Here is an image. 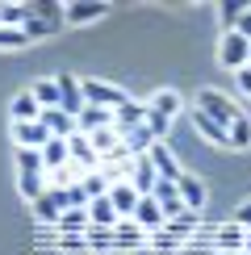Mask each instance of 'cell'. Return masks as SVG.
Segmentation results:
<instances>
[{"label": "cell", "instance_id": "6da1fadb", "mask_svg": "<svg viewBox=\"0 0 251 255\" xmlns=\"http://www.w3.org/2000/svg\"><path fill=\"white\" fill-rule=\"evenodd\" d=\"M197 218H201V214H193V209H184L180 218H167L163 226L155 230L151 239H146V243H151V251H159V255H172V251H180L184 243H188V235L197 230Z\"/></svg>", "mask_w": 251, "mask_h": 255}, {"label": "cell", "instance_id": "7a4b0ae2", "mask_svg": "<svg viewBox=\"0 0 251 255\" xmlns=\"http://www.w3.org/2000/svg\"><path fill=\"white\" fill-rule=\"evenodd\" d=\"M17 188L21 197L34 205V201L46 193V163H42V151H17Z\"/></svg>", "mask_w": 251, "mask_h": 255}, {"label": "cell", "instance_id": "3957f363", "mask_svg": "<svg viewBox=\"0 0 251 255\" xmlns=\"http://www.w3.org/2000/svg\"><path fill=\"white\" fill-rule=\"evenodd\" d=\"M197 109L205 113V118H214L218 126H235V118H239V105L230 101V97H222V92H214V88H201L197 92Z\"/></svg>", "mask_w": 251, "mask_h": 255}, {"label": "cell", "instance_id": "277c9868", "mask_svg": "<svg viewBox=\"0 0 251 255\" xmlns=\"http://www.w3.org/2000/svg\"><path fill=\"white\" fill-rule=\"evenodd\" d=\"M218 59H222V67H230V71H243L247 59H251V42L239 34V29H226L222 42H218Z\"/></svg>", "mask_w": 251, "mask_h": 255}, {"label": "cell", "instance_id": "5b68a950", "mask_svg": "<svg viewBox=\"0 0 251 255\" xmlns=\"http://www.w3.org/2000/svg\"><path fill=\"white\" fill-rule=\"evenodd\" d=\"M84 101L105 109V113H118L130 97H126L122 88H113V84H105V80H84Z\"/></svg>", "mask_w": 251, "mask_h": 255}, {"label": "cell", "instance_id": "8992f818", "mask_svg": "<svg viewBox=\"0 0 251 255\" xmlns=\"http://www.w3.org/2000/svg\"><path fill=\"white\" fill-rule=\"evenodd\" d=\"M50 134L46 130V122H13V142H17V151H46V142H50Z\"/></svg>", "mask_w": 251, "mask_h": 255}, {"label": "cell", "instance_id": "52a82bcc", "mask_svg": "<svg viewBox=\"0 0 251 255\" xmlns=\"http://www.w3.org/2000/svg\"><path fill=\"white\" fill-rule=\"evenodd\" d=\"M63 214H67V188H46V193L34 201V218L42 226H59Z\"/></svg>", "mask_w": 251, "mask_h": 255}, {"label": "cell", "instance_id": "ba28073f", "mask_svg": "<svg viewBox=\"0 0 251 255\" xmlns=\"http://www.w3.org/2000/svg\"><path fill=\"white\" fill-rule=\"evenodd\" d=\"M126 180L134 184V193H138V197H151L155 188H159V172H155L151 155H138V159H130V172H126Z\"/></svg>", "mask_w": 251, "mask_h": 255}, {"label": "cell", "instance_id": "9c48e42d", "mask_svg": "<svg viewBox=\"0 0 251 255\" xmlns=\"http://www.w3.org/2000/svg\"><path fill=\"white\" fill-rule=\"evenodd\" d=\"M243 247H247V230L239 226L235 218L222 222V226L214 230V251H222V255H243Z\"/></svg>", "mask_w": 251, "mask_h": 255}, {"label": "cell", "instance_id": "30bf717a", "mask_svg": "<svg viewBox=\"0 0 251 255\" xmlns=\"http://www.w3.org/2000/svg\"><path fill=\"white\" fill-rule=\"evenodd\" d=\"M151 163H155V172H159V180H167V184H180L184 167H180V159H176V151H172L167 142H155V146H151Z\"/></svg>", "mask_w": 251, "mask_h": 255}, {"label": "cell", "instance_id": "8fae6325", "mask_svg": "<svg viewBox=\"0 0 251 255\" xmlns=\"http://www.w3.org/2000/svg\"><path fill=\"white\" fill-rule=\"evenodd\" d=\"M59 92H63V105H59V109L71 113V118L80 122V113L88 109V101H84V80H76V76H59Z\"/></svg>", "mask_w": 251, "mask_h": 255}, {"label": "cell", "instance_id": "7c38bea8", "mask_svg": "<svg viewBox=\"0 0 251 255\" xmlns=\"http://www.w3.org/2000/svg\"><path fill=\"white\" fill-rule=\"evenodd\" d=\"M113 247H118V251H138V247H146V230H142L134 218H122L118 226H113Z\"/></svg>", "mask_w": 251, "mask_h": 255}, {"label": "cell", "instance_id": "4fadbf2b", "mask_svg": "<svg viewBox=\"0 0 251 255\" xmlns=\"http://www.w3.org/2000/svg\"><path fill=\"white\" fill-rule=\"evenodd\" d=\"M67 151H71V163H76V167H84V172H97V167H101V155L97 151H92V142H88V134H71L67 138Z\"/></svg>", "mask_w": 251, "mask_h": 255}, {"label": "cell", "instance_id": "5bb4252c", "mask_svg": "<svg viewBox=\"0 0 251 255\" xmlns=\"http://www.w3.org/2000/svg\"><path fill=\"white\" fill-rule=\"evenodd\" d=\"M138 126H146V101H126L118 113H113V130L118 134H130L138 130Z\"/></svg>", "mask_w": 251, "mask_h": 255}, {"label": "cell", "instance_id": "9a60e30c", "mask_svg": "<svg viewBox=\"0 0 251 255\" xmlns=\"http://www.w3.org/2000/svg\"><path fill=\"white\" fill-rule=\"evenodd\" d=\"M109 201H113V209H118V218H134V209H138V193H134V184L130 180H118V184H109Z\"/></svg>", "mask_w": 251, "mask_h": 255}, {"label": "cell", "instance_id": "2e32d148", "mask_svg": "<svg viewBox=\"0 0 251 255\" xmlns=\"http://www.w3.org/2000/svg\"><path fill=\"white\" fill-rule=\"evenodd\" d=\"M176 188H180V201H184V209H193V214H201V205H205V180H197L193 172H184L180 176V184H176Z\"/></svg>", "mask_w": 251, "mask_h": 255}, {"label": "cell", "instance_id": "e0dca14e", "mask_svg": "<svg viewBox=\"0 0 251 255\" xmlns=\"http://www.w3.org/2000/svg\"><path fill=\"white\" fill-rule=\"evenodd\" d=\"M134 222H138V226L146 230V239H151L167 218H163V209H159V201H155V197H142V201H138V209H134Z\"/></svg>", "mask_w": 251, "mask_h": 255}, {"label": "cell", "instance_id": "ac0fdd59", "mask_svg": "<svg viewBox=\"0 0 251 255\" xmlns=\"http://www.w3.org/2000/svg\"><path fill=\"white\" fill-rule=\"evenodd\" d=\"M193 126H197V134H201L205 142H214V146H230V130H226V126H218L214 118H205L201 109H193Z\"/></svg>", "mask_w": 251, "mask_h": 255}, {"label": "cell", "instance_id": "d6986e66", "mask_svg": "<svg viewBox=\"0 0 251 255\" xmlns=\"http://www.w3.org/2000/svg\"><path fill=\"white\" fill-rule=\"evenodd\" d=\"M101 17H109V8L105 4H67L63 8V21H67V25H92V21H101Z\"/></svg>", "mask_w": 251, "mask_h": 255}, {"label": "cell", "instance_id": "ffe728a7", "mask_svg": "<svg viewBox=\"0 0 251 255\" xmlns=\"http://www.w3.org/2000/svg\"><path fill=\"white\" fill-rule=\"evenodd\" d=\"M146 105H151L155 113H163L167 122H176V118L184 113V101H180V92H172V88H159V92H155V97L146 101Z\"/></svg>", "mask_w": 251, "mask_h": 255}, {"label": "cell", "instance_id": "44dd1931", "mask_svg": "<svg viewBox=\"0 0 251 255\" xmlns=\"http://www.w3.org/2000/svg\"><path fill=\"white\" fill-rule=\"evenodd\" d=\"M151 197L159 201L163 218H180V214H184V201H180V188H176V184H167V180H159V188H155Z\"/></svg>", "mask_w": 251, "mask_h": 255}, {"label": "cell", "instance_id": "7402d4cb", "mask_svg": "<svg viewBox=\"0 0 251 255\" xmlns=\"http://www.w3.org/2000/svg\"><path fill=\"white\" fill-rule=\"evenodd\" d=\"M8 113H13V122H38L42 118V105L34 92H17L13 105H8Z\"/></svg>", "mask_w": 251, "mask_h": 255}, {"label": "cell", "instance_id": "603a6c76", "mask_svg": "<svg viewBox=\"0 0 251 255\" xmlns=\"http://www.w3.org/2000/svg\"><path fill=\"white\" fill-rule=\"evenodd\" d=\"M42 122H46V130L55 134V138H71V134L80 130L76 118H71V113H63V109H46V113H42Z\"/></svg>", "mask_w": 251, "mask_h": 255}, {"label": "cell", "instance_id": "cb8c5ba5", "mask_svg": "<svg viewBox=\"0 0 251 255\" xmlns=\"http://www.w3.org/2000/svg\"><path fill=\"white\" fill-rule=\"evenodd\" d=\"M42 163H46V172H59V167L71 163V151H67V138H50L46 151H42Z\"/></svg>", "mask_w": 251, "mask_h": 255}, {"label": "cell", "instance_id": "d4e9b609", "mask_svg": "<svg viewBox=\"0 0 251 255\" xmlns=\"http://www.w3.org/2000/svg\"><path fill=\"white\" fill-rule=\"evenodd\" d=\"M88 218H92V226H118V209H113V201H109V193H105V197H97V201H92V205H88Z\"/></svg>", "mask_w": 251, "mask_h": 255}, {"label": "cell", "instance_id": "484cf974", "mask_svg": "<svg viewBox=\"0 0 251 255\" xmlns=\"http://www.w3.org/2000/svg\"><path fill=\"white\" fill-rule=\"evenodd\" d=\"M122 142H126V151H130L134 159H138V155H151V146L159 142V138H155L151 130H146V126H138V130H130V134H122Z\"/></svg>", "mask_w": 251, "mask_h": 255}, {"label": "cell", "instance_id": "4316f807", "mask_svg": "<svg viewBox=\"0 0 251 255\" xmlns=\"http://www.w3.org/2000/svg\"><path fill=\"white\" fill-rule=\"evenodd\" d=\"M88 226H92V218H88V209H67V214L59 218V235H88Z\"/></svg>", "mask_w": 251, "mask_h": 255}, {"label": "cell", "instance_id": "83f0119b", "mask_svg": "<svg viewBox=\"0 0 251 255\" xmlns=\"http://www.w3.org/2000/svg\"><path fill=\"white\" fill-rule=\"evenodd\" d=\"M29 92H34V97H38V105H42V113H46V109H59V105H63L59 80H38V84H34V88H29Z\"/></svg>", "mask_w": 251, "mask_h": 255}, {"label": "cell", "instance_id": "f1b7e54d", "mask_svg": "<svg viewBox=\"0 0 251 255\" xmlns=\"http://www.w3.org/2000/svg\"><path fill=\"white\" fill-rule=\"evenodd\" d=\"M80 134H97V130H105V126H113V113H105V109H97V105H88V109L80 113Z\"/></svg>", "mask_w": 251, "mask_h": 255}, {"label": "cell", "instance_id": "f546056e", "mask_svg": "<svg viewBox=\"0 0 251 255\" xmlns=\"http://www.w3.org/2000/svg\"><path fill=\"white\" fill-rule=\"evenodd\" d=\"M84 239H88V251L92 255H113V251H118V247H113V230L109 226H88Z\"/></svg>", "mask_w": 251, "mask_h": 255}, {"label": "cell", "instance_id": "4dcf8cb0", "mask_svg": "<svg viewBox=\"0 0 251 255\" xmlns=\"http://www.w3.org/2000/svg\"><path fill=\"white\" fill-rule=\"evenodd\" d=\"M230 146H235V151H247L251 146V118L247 113H239L235 126H230Z\"/></svg>", "mask_w": 251, "mask_h": 255}, {"label": "cell", "instance_id": "1f68e13d", "mask_svg": "<svg viewBox=\"0 0 251 255\" xmlns=\"http://www.w3.org/2000/svg\"><path fill=\"white\" fill-rule=\"evenodd\" d=\"M55 247H59L63 255H92L84 235H55Z\"/></svg>", "mask_w": 251, "mask_h": 255}, {"label": "cell", "instance_id": "d6a6232c", "mask_svg": "<svg viewBox=\"0 0 251 255\" xmlns=\"http://www.w3.org/2000/svg\"><path fill=\"white\" fill-rule=\"evenodd\" d=\"M80 184H84V193H88V201H97V197H105V193H109V180H105L101 172H84V180H80Z\"/></svg>", "mask_w": 251, "mask_h": 255}, {"label": "cell", "instance_id": "836d02e7", "mask_svg": "<svg viewBox=\"0 0 251 255\" xmlns=\"http://www.w3.org/2000/svg\"><path fill=\"white\" fill-rule=\"evenodd\" d=\"M21 46H29L25 29H8V25H0V50H21Z\"/></svg>", "mask_w": 251, "mask_h": 255}, {"label": "cell", "instance_id": "e575fe53", "mask_svg": "<svg viewBox=\"0 0 251 255\" xmlns=\"http://www.w3.org/2000/svg\"><path fill=\"white\" fill-rule=\"evenodd\" d=\"M146 130H151V134H155V138H159V142H163V138L172 134V122H167L163 113H155L151 105H146Z\"/></svg>", "mask_w": 251, "mask_h": 255}, {"label": "cell", "instance_id": "d590c367", "mask_svg": "<svg viewBox=\"0 0 251 255\" xmlns=\"http://www.w3.org/2000/svg\"><path fill=\"white\" fill-rule=\"evenodd\" d=\"M29 8H34V17L50 21V25H59V21H63V8L55 4V0H34V4H29Z\"/></svg>", "mask_w": 251, "mask_h": 255}, {"label": "cell", "instance_id": "8d00e7d4", "mask_svg": "<svg viewBox=\"0 0 251 255\" xmlns=\"http://www.w3.org/2000/svg\"><path fill=\"white\" fill-rule=\"evenodd\" d=\"M243 13H247V4H222V8H218V17H222V25H226V29H239Z\"/></svg>", "mask_w": 251, "mask_h": 255}, {"label": "cell", "instance_id": "74e56055", "mask_svg": "<svg viewBox=\"0 0 251 255\" xmlns=\"http://www.w3.org/2000/svg\"><path fill=\"white\" fill-rule=\"evenodd\" d=\"M46 34H55V25H50V21H42V17H34V21L25 25V38H29V42H38V38H46Z\"/></svg>", "mask_w": 251, "mask_h": 255}, {"label": "cell", "instance_id": "f35d334b", "mask_svg": "<svg viewBox=\"0 0 251 255\" xmlns=\"http://www.w3.org/2000/svg\"><path fill=\"white\" fill-rule=\"evenodd\" d=\"M235 222H239L243 230H251V201H243V205L235 209Z\"/></svg>", "mask_w": 251, "mask_h": 255}, {"label": "cell", "instance_id": "ab89813d", "mask_svg": "<svg viewBox=\"0 0 251 255\" xmlns=\"http://www.w3.org/2000/svg\"><path fill=\"white\" fill-rule=\"evenodd\" d=\"M235 80H239V92H243V97H251V67L235 71Z\"/></svg>", "mask_w": 251, "mask_h": 255}, {"label": "cell", "instance_id": "60d3db41", "mask_svg": "<svg viewBox=\"0 0 251 255\" xmlns=\"http://www.w3.org/2000/svg\"><path fill=\"white\" fill-rule=\"evenodd\" d=\"M239 34H243V38L251 42V4H247V13H243V21H239Z\"/></svg>", "mask_w": 251, "mask_h": 255}, {"label": "cell", "instance_id": "b9f144b4", "mask_svg": "<svg viewBox=\"0 0 251 255\" xmlns=\"http://www.w3.org/2000/svg\"><path fill=\"white\" fill-rule=\"evenodd\" d=\"M243 255H251V230H247V247H243Z\"/></svg>", "mask_w": 251, "mask_h": 255}, {"label": "cell", "instance_id": "7bdbcfd3", "mask_svg": "<svg viewBox=\"0 0 251 255\" xmlns=\"http://www.w3.org/2000/svg\"><path fill=\"white\" fill-rule=\"evenodd\" d=\"M247 67H251V59H247Z\"/></svg>", "mask_w": 251, "mask_h": 255}, {"label": "cell", "instance_id": "ee69618b", "mask_svg": "<svg viewBox=\"0 0 251 255\" xmlns=\"http://www.w3.org/2000/svg\"><path fill=\"white\" fill-rule=\"evenodd\" d=\"M214 255H222V251H214Z\"/></svg>", "mask_w": 251, "mask_h": 255}]
</instances>
